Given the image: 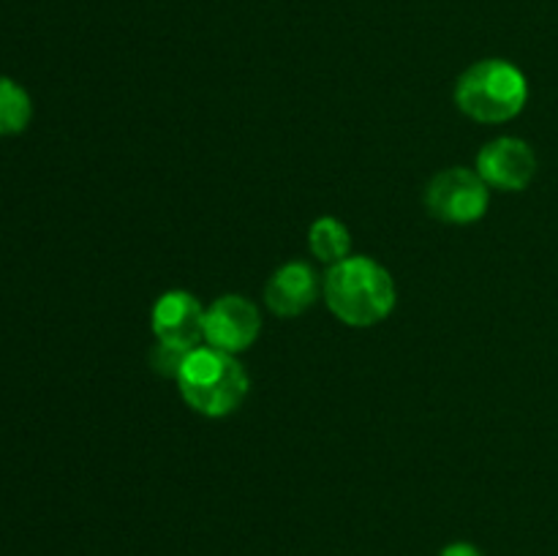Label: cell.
<instances>
[{
	"label": "cell",
	"instance_id": "9",
	"mask_svg": "<svg viewBox=\"0 0 558 556\" xmlns=\"http://www.w3.org/2000/svg\"><path fill=\"white\" fill-rule=\"evenodd\" d=\"M308 245L311 254L330 267L343 262L347 256H352L349 254V251H352V238H349L347 223L338 221V218L332 216H322L311 223Z\"/></svg>",
	"mask_w": 558,
	"mask_h": 556
},
{
	"label": "cell",
	"instance_id": "11",
	"mask_svg": "<svg viewBox=\"0 0 558 556\" xmlns=\"http://www.w3.org/2000/svg\"><path fill=\"white\" fill-rule=\"evenodd\" d=\"M185 354H189V352H183V349L167 347V343H156V349L150 352V363H153V368L158 371V374L172 376V379H174V376H178V371H180V365H183Z\"/></svg>",
	"mask_w": 558,
	"mask_h": 556
},
{
	"label": "cell",
	"instance_id": "5",
	"mask_svg": "<svg viewBox=\"0 0 558 556\" xmlns=\"http://www.w3.org/2000/svg\"><path fill=\"white\" fill-rule=\"evenodd\" d=\"M262 333V316L254 300L243 294H223L205 314V343L238 358L254 347Z\"/></svg>",
	"mask_w": 558,
	"mask_h": 556
},
{
	"label": "cell",
	"instance_id": "1",
	"mask_svg": "<svg viewBox=\"0 0 558 556\" xmlns=\"http://www.w3.org/2000/svg\"><path fill=\"white\" fill-rule=\"evenodd\" d=\"M325 303L349 327H374L392 314L398 300L390 270L371 256H347L325 276Z\"/></svg>",
	"mask_w": 558,
	"mask_h": 556
},
{
	"label": "cell",
	"instance_id": "12",
	"mask_svg": "<svg viewBox=\"0 0 558 556\" xmlns=\"http://www.w3.org/2000/svg\"><path fill=\"white\" fill-rule=\"evenodd\" d=\"M439 556H483V551L472 543H450L441 548Z\"/></svg>",
	"mask_w": 558,
	"mask_h": 556
},
{
	"label": "cell",
	"instance_id": "6",
	"mask_svg": "<svg viewBox=\"0 0 558 556\" xmlns=\"http://www.w3.org/2000/svg\"><path fill=\"white\" fill-rule=\"evenodd\" d=\"M205 314L207 309L196 294L185 289L163 292L150 311L153 336L158 343L191 352L205 341Z\"/></svg>",
	"mask_w": 558,
	"mask_h": 556
},
{
	"label": "cell",
	"instance_id": "4",
	"mask_svg": "<svg viewBox=\"0 0 558 556\" xmlns=\"http://www.w3.org/2000/svg\"><path fill=\"white\" fill-rule=\"evenodd\" d=\"M488 205L490 189L485 185V180L480 178L477 169H441V172L425 185V210H428L436 221L466 227V223L480 221V218L488 213Z\"/></svg>",
	"mask_w": 558,
	"mask_h": 556
},
{
	"label": "cell",
	"instance_id": "2",
	"mask_svg": "<svg viewBox=\"0 0 558 556\" xmlns=\"http://www.w3.org/2000/svg\"><path fill=\"white\" fill-rule=\"evenodd\" d=\"M183 401L202 418L221 420L243 407L251 379L234 354L213 347H196L185 354L178 376Z\"/></svg>",
	"mask_w": 558,
	"mask_h": 556
},
{
	"label": "cell",
	"instance_id": "8",
	"mask_svg": "<svg viewBox=\"0 0 558 556\" xmlns=\"http://www.w3.org/2000/svg\"><path fill=\"white\" fill-rule=\"evenodd\" d=\"M322 278L305 262H287L270 276L265 287V303L276 316L292 319L305 314L322 294Z\"/></svg>",
	"mask_w": 558,
	"mask_h": 556
},
{
	"label": "cell",
	"instance_id": "10",
	"mask_svg": "<svg viewBox=\"0 0 558 556\" xmlns=\"http://www.w3.org/2000/svg\"><path fill=\"white\" fill-rule=\"evenodd\" d=\"M33 118V101L20 82L0 76V136H14L27 129Z\"/></svg>",
	"mask_w": 558,
	"mask_h": 556
},
{
	"label": "cell",
	"instance_id": "7",
	"mask_svg": "<svg viewBox=\"0 0 558 556\" xmlns=\"http://www.w3.org/2000/svg\"><path fill=\"white\" fill-rule=\"evenodd\" d=\"M477 174L488 189L523 191L537 174V153L526 140L499 136L477 153Z\"/></svg>",
	"mask_w": 558,
	"mask_h": 556
},
{
	"label": "cell",
	"instance_id": "3",
	"mask_svg": "<svg viewBox=\"0 0 558 556\" xmlns=\"http://www.w3.org/2000/svg\"><path fill=\"white\" fill-rule=\"evenodd\" d=\"M526 101V74L501 58L469 65L456 85L458 109L477 123H507L523 112Z\"/></svg>",
	"mask_w": 558,
	"mask_h": 556
}]
</instances>
